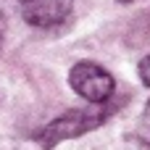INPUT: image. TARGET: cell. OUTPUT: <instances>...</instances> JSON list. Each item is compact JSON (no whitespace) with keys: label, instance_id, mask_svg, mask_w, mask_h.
I'll use <instances>...</instances> for the list:
<instances>
[{"label":"cell","instance_id":"cell-1","mask_svg":"<svg viewBox=\"0 0 150 150\" xmlns=\"http://www.w3.org/2000/svg\"><path fill=\"white\" fill-rule=\"evenodd\" d=\"M105 116H108L105 105L74 108V111H66L63 116L53 119L47 127H42V129L34 134V140L40 142V148L50 150V148H55L58 142H63V140H74V137H82V134L98 129V127L105 121Z\"/></svg>","mask_w":150,"mask_h":150},{"label":"cell","instance_id":"cell-2","mask_svg":"<svg viewBox=\"0 0 150 150\" xmlns=\"http://www.w3.org/2000/svg\"><path fill=\"white\" fill-rule=\"evenodd\" d=\"M69 84L79 98H84L92 105H103L113 95V76L100 63H92V61L74 63L69 71Z\"/></svg>","mask_w":150,"mask_h":150},{"label":"cell","instance_id":"cell-3","mask_svg":"<svg viewBox=\"0 0 150 150\" xmlns=\"http://www.w3.org/2000/svg\"><path fill=\"white\" fill-rule=\"evenodd\" d=\"M74 0H24L21 3V16L26 24L47 29V26H58L69 18Z\"/></svg>","mask_w":150,"mask_h":150},{"label":"cell","instance_id":"cell-4","mask_svg":"<svg viewBox=\"0 0 150 150\" xmlns=\"http://www.w3.org/2000/svg\"><path fill=\"white\" fill-rule=\"evenodd\" d=\"M140 137H142V142H150V100L145 103V111L140 119Z\"/></svg>","mask_w":150,"mask_h":150},{"label":"cell","instance_id":"cell-5","mask_svg":"<svg viewBox=\"0 0 150 150\" xmlns=\"http://www.w3.org/2000/svg\"><path fill=\"white\" fill-rule=\"evenodd\" d=\"M140 79L150 87V55H145V58L140 61Z\"/></svg>","mask_w":150,"mask_h":150},{"label":"cell","instance_id":"cell-6","mask_svg":"<svg viewBox=\"0 0 150 150\" xmlns=\"http://www.w3.org/2000/svg\"><path fill=\"white\" fill-rule=\"evenodd\" d=\"M3 34H5V16L0 13V42H3Z\"/></svg>","mask_w":150,"mask_h":150},{"label":"cell","instance_id":"cell-7","mask_svg":"<svg viewBox=\"0 0 150 150\" xmlns=\"http://www.w3.org/2000/svg\"><path fill=\"white\" fill-rule=\"evenodd\" d=\"M0 150H11V145H0Z\"/></svg>","mask_w":150,"mask_h":150},{"label":"cell","instance_id":"cell-8","mask_svg":"<svg viewBox=\"0 0 150 150\" xmlns=\"http://www.w3.org/2000/svg\"><path fill=\"white\" fill-rule=\"evenodd\" d=\"M119 3H132V0H119Z\"/></svg>","mask_w":150,"mask_h":150},{"label":"cell","instance_id":"cell-9","mask_svg":"<svg viewBox=\"0 0 150 150\" xmlns=\"http://www.w3.org/2000/svg\"><path fill=\"white\" fill-rule=\"evenodd\" d=\"M21 3H24V0H21Z\"/></svg>","mask_w":150,"mask_h":150}]
</instances>
